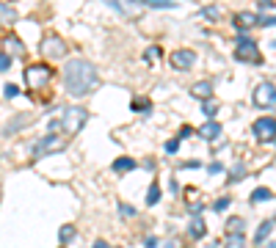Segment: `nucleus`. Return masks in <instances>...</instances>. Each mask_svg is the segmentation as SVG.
I'll use <instances>...</instances> for the list:
<instances>
[{
    "label": "nucleus",
    "mask_w": 276,
    "mask_h": 248,
    "mask_svg": "<svg viewBox=\"0 0 276 248\" xmlns=\"http://www.w3.org/2000/svg\"><path fill=\"white\" fill-rule=\"evenodd\" d=\"M99 83V75L94 69V64L83 61V58H72L67 61V69H64V86L72 97H86L97 88Z\"/></svg>",
    "instance_id": "1"
},
{
    "label": "nucleus",
    "mask_w": 276,
    "mask_h": 248,
    "mask_svg": "<svg viewBox=\"0 0 276 248\" xmlns=\"http://www.w3.org/2000/svg\"><path fill=\"white\" fill-rule=\"evenodd\" d=\"M64 146H67V141H64V135H58V133H50V135H44V138H39L36 144H33L31 155H33V160H39V157H47V155H56V152H61Z\"/></svg>",
    "instance_id": "2"
},
{
    "label": "nucleus",
    "mask_w": 276,
    "mask_h": 248,
    "mask_svg": "<svg viewBox=\"0 0 276 248\" xmlns=\"http://www.w3.org/2000/svg\"><path fill=\"white\" fill-rule=\"evenodd\" d=\"M89 121V110L86 108H78V105H72V108L64 110V119H61V130L67 135H75L83 130V124Z\"/></svg>",
    "instance_id": "3"
},
{
    "label": "nucleus",
    "mask_w": 276,
    "mask_h": 248,
    "mask_svg": "<svg viewBox=\"0 0 276 248\" xmlns=\"http://www.w3.org/2000/svg\"><path fill=\"white\" fill-rule=\"evenodd\" d=\"M39 50H42V55L50 58V61H61V58H67V41L61 36H56V33H50V36L42 39Z\"/></svg>",
    "instance_id": "4"
},
{
    "label": "nucleus",
    "mask_w": 276,
    "mask_h": 248,
    "mask_svg": "<svg viewBox=\"0 0 276 248\" xmlns=\"http://www.w3.org/2000/svg\"><path fill=\"white\" fill-rule=\"evenodd\" d=\"M238 61H246V64H260V47L254 44L249 36H238Z\"/></svg>",
    "instance_id": "5"
},
{
    "label": "nucleus",
    "mask_w": 276,
    "mask_h": 248,
    "mask_svg": "<svg viewBox=\"0 0 276 248\" xmlns=\"http://www.w3.org/2000/svg\"><path fill=\"white\" fill-rule=\"evenodd\" d=\"M254 105H260V108H276V86L273 83H260L254 88Z\"/></svg>",
    "instance_id": "6"
},
{
    "label": "nucleus",
    "mask_w": 276,
    "mask_h": 248,
    "mask_svg": "<svg viewBox=\"0 0 276 248\" xmlns=\"http://www.w3.org/2000/svg\"><path fill=\"white\" fill-rule=\"evenodd\" d=\"M47 80H50V69H47L44 64H33V67L25 69V83L31 88H42Z\"/></svg>",
    "instance_id": "7"
},
{
    "label": "nucleus",
    "mask_w": 276,
    "mask_h": 248,
    "mask_svg": "<svg viewBox=\"0 0 276 248\" xmlns=\"http://www.w3.org/2000/svg\"><path fill=\"white\" fill-rule=\"evenodd\" d=\"M254 135L260 141H276V119H271V116L257 119L254 121Z\"/></svg>",
    "instance_id": "8"
},
{
    "label": "nucleus",
    "mask_w": 276,
    "mask_h": 248,
    "mask_svg": "<svg viewBox=\"0 0 276 248\" xmlns=\"http://www.w3.org/2000/svg\"><path fill=\"white\" fill-rule=\"evenodd\" d=\"M105 3H108L116 14H122V17H138L141 14L138 0H105Z\"/></svg>",
    "instance_id": "9"
},
{
    "label": "nucleus",
    "mask_w": 276,
    "mask_h": 248,
    "mask_svg": "<svg viewBox=\"0 0 276 248\" xmlns=\"http://www.w3.org/2000/svg\"><path fill=\"white\" fill-rule=\"evenodd\" d=\"M193 64H196V52H193V50H174L172 52V67L180 69V72L191 69Z\"/></svg>",
    "instance_id": "10"
},
{
    "label": "nucleus",
    "mask_w": 276,
    "mask_h": 248,
    "mask_svg": "<svg viewBox=\"0 0 276 248\" xmlns=\"http://www.w3.org/2000/svg\"><path fill=\"white\" fill-rule=\"evenodd\" d=\"M235 28H240V31H249V28L260 25V17L251 14V11H240V14H235Z\"/></svg>",
    "instance_id": "11"
},
{
    "label": "nucleus",
    "mask_w": 276,
    "mask_h": 248,
    "mask_svg": "<svg viewBox=\"0 0 276 248\" xmlns=\"http://www.w3.org/2000/svg\"><path fill=\"white\" fill-rule=\"evenodd\" d=\"M218 135H221V124L218 121H207V124L199 127V138H204V141H213V138H218Z\"/></svg>",
    "instance_id": "12"
},
{
    "label": "nucleus",
    "mask_w": 276,
    "mask_h": 248,
    "mask_svg": "<svg viewBox=\"0 0 276 248\" xmlns=\"http://www.w3.org/2000/svg\"><path fill=\"white\" fill-rule=\"evenodd\" d=\"M3 44H6V50H9V52H6V55H25V44H22V41L20 39H17V36H6V41H3Z\"/></svg>",
    "instance_id": "13"
},
{
    "label": "nucleus",
    "mask_w": 276,
    "mask_h": 248,
    "mask_svg": "<svg viewBox=\"0 0 276 248\" xmlns=\"http://www.w3.org/2000/svg\"><path fill=\"white\" fill-rule=\"evenodd\" d=\"M111 168H114L116 174H125V171H133V168H138V163L133 160V157H116Z\"/></svg>",
    "instance_id": "14"
},
{
    "label": "nucleus",
    "mask_w": 276,
    "mask_h": 248,
    "mask_svg": "<svg viewBox=\"0 0 276 248\" xmlns=\"http://www.w3.org/2000/svg\"><path fill=\"white\" fill-rule=\"evenodd\" d=\"M204 232H207V229H204V221L199 215H193L191 218V226H188V234H191L193 240H199V237H204Z\"/></svg>",
    "instance_id": "15"
},
{
    "label": "nucleus",
    "mask_w": 276,
    "mask_h": 248,
    "mask_svg": "<svg viewBox=\"0 0 276 248\" xmlns=\"http://www.w3.org/2000/svg\"><path fill=\"white\" fill-rule=\"evenodd\" d=\"M28 121H31V116H14V119L9 121V127L3 130V135H14L17 130H22V127H28Z\"/></svg>",
    "instance_id": "16"
},
{
    "label": "nucleus",
    "mask_w": 276,
    "mask_h": 248,
    "mask_svg": "<svg viewBox=\"0 0 276 248\" xmlns=\"http://www.w3.org/2000/svg\"><path fill=\"white\" fill-rule=\"evenodd\" d=\"M191 91H193V97H204V99H210V94H213V83H207V80H204V83H196V86H193Z\"/></svg>",
    "instance_id": "17"
},
{
    "label": "nucleus",
    "mask_w": 276,
    "mask_h": 248,
    "mask_svg": "<svg viewBox=\"0 0 276 248\" xmlns=\"http://www.w3.org/2000/svg\"><path fill=\"white\" fill-rule=\"evenodd\" d=\"M243 218H230L227 221V234H243Z\"/></svg>",
    "instance_id": "18"
},
{
    "label": "nucleus",
    "mask_w": 276,
    "mask_h": 248,
    "mask_svg": "<svg viewBox=\"0 0 276 248\" xmlns=\"http://www.w3.org/2000/svg\"><path fill=\"white\" fill-rule=\"evenodd\" d=\"M224 248H246V237L243 234H227Z\"/></svg>",
    "instance_id": "19"
},
{
    "label": "nucleus",
    "mask_w": 276,
    "mask_h": 248,
    "mask_svg": "<svg viewBox=\"0 0 276 248\" xmlns=\"http://www.w3.org/2000/svg\"><path fill=\"white\" fill-rule=\"evenodd\" d=\"M141 3L149 6V9H174L177 0H141Z\"/></svg>",
    "instance_id": "20"
},
{
    "label": "nucleus",
    "mask_w": 276,
    "mask_h": 248,
    "mask_svg": "<svg viewBox=\"0 0 276 248\" xmlns=\"http://www.w3.org/2000/svg\"><path fill=\"white\" fill-rule=\"evenodd\" d=\"M199 14H202V17H204V20H210V22H215V20H218V17H221V9H218V6H204V9H202V11H199Z\"/></svg>",
    "instance_id": "21"
},
{
    "label": "nucleus",
    "mask_w": 276,
    "mask_h": 248,
    "mask_svg": "<svg viewBox=\"0 0 276 248\" xmlns=\"http://www.w3.org/2000/svg\"><path fill=\"white\" fill-rule=\"evenodd\" d=\"M271 229H273V221H265L260 229H257V234H254V240L257 243H265V237L271 234Z\"/></svg>",
    "instance_id": "22"
},
{
    "label": "nucleus",
    "mask_w": 276,
    "mask_h": 248,
    "mask_svg": "<svg viewBox=\"0 0 276 248\" xmlns=\"http://www.w3.org/2000/svg\"><path fill=\"white\" fill-rule=\"evenodd\" d=\"M271 196H273V193L268 191V188H257V191L251 193V202H254V204H260V202H268Z\"/></svg>",
    "instance_id": "23"
},
{
    "label": "nucleus",
    "mask_w": 276,
    "mask_h": 248,
    "mask_svg": "<svg viewBox=\"0 0 276 248\" xmlns=\"http://www.w3.org/2000/svg\"><path fill=\"white\" fill-rule=\"evenodd\" d=\"M58 240H61V243H72V240H75V226H61Z\"/></svg>",
    "instance_id": "24"
},
{
    "label": "nucleus",
    "mask_w": 276,
    "mask_h": 248,
    "mask_svg": "<svg viewBox=\"0 0 276 248\" xmlns=\"http://www.w3.org/2000/svg\"><path fill=\"white\" fill-rule=\"evenodd\" d=\"M157 202H160V188H157V182H155V185H152L149 188V193H146V204H157Z\"/></svg>",
    "instance_id": "25"
},
{
    "label": "nucleus",
    "mask_w": 276,
    "mask_h": 248,
    "mask_svg": "<svg viewBox=\"0 0 276 248\" xmlns=\"http://www.w3.org/2000/svg\"><path fill=\"white\" fill-rule=\"evenodd\" d=\"M202 113H204V116H215V113H218V102H213V99H204Z\"/></svg>",
    "instance_id": "26"
},
{
    "label": "nucleus",
    "mask_w": 276,
    "mask_h": 248,
    "mask_svg": "<svg viewBox=\"0 0 276 248\" xmlns=\"http://www.w3.org/2000/svg\"><path fill=\"white\" fill-rule=\"evenodd\" d=\"M11 20H14V9L0 3V22H11Z\"/></svg>",
    "instance_id": "27"
},
{
    "label": "nucleus",
    "mask_w": 276,
    "mask_h": 248,
    "mask_svg": "<svg viewBox=\"0 0 276 248\" xmlns=\"http://www.w3.org/2000/svg\"><path fill=\"white\" fill-rule=\"evenodd\" d=\"M119 212H122V218H136V207H130V204H125V202L119 204Z\"/></svg>",
    "instance_id": "28"
},
{
    "label": "nucleus",
    "mask_w": 276,
    "mask_h": 248,
    "mask_svg": "<svg viewBox=\"0 0 276 248\" xmlns=\"http://www.w3.org/2000/svg\"><path fill=\"white\" fill-rule=\"evenodd\" d=\"M133 110H149V99H146V97L133 99Z\"/></svg>",
    "instance_id": "29"
},
{
    "label": "nucleus",
    "mask_w": 276,
    "mask_h": 248,
    "mask_svg": "<svg viewBox=\"0 0 276 248\" xmlns=\"http://www.w3.org/2000/svg\"><path fill=\"white\" fill-rule=\"evenodd\" d=\"M9 67H11V58L6 55V52H0V72H6Z\"/></svg>",
    "instance_id": "30"
},
{
    "label": "nucleus",
    "mask_w": 276,
    "mask_h": 248,
    "mask_svg": "<svg viewBox=\"0 0 276 248\" xmlns=\"http://www.w3.org/2000/svg\"><path fill=\"white\" fill-rule=\"evenodd\" d=\"M157 55H160V50H157V47H149V50H146V61H157Z\"/></svg>",
    "instance_id": "31"
},
{
    "label": "nucleus",
    "mask_w": 276,
    "mask_h": 248,
    "mask_svg": "<svg viewBox=\"0 0 276 248\" xmlns=\"http://www.w3.org/2000/svg\"><path fill=\"white\" fill-rule=\"evenodd\" d=\"M177 149H180V138H174V141H169V144H166V152H169V155H174Z\"/></svg>",
    "instance_id": "32"
},
{
    "label": "nucleus",
    "mask_w": 276,
    "mask_h": 248,
    "mask_svg": "<svg viewBox=\"0 0 276 248\" xmlns=\"http://www.w3.org/2000/svg\"><path fill=\"white\" fill-rule=\"evenodd\" d=\"M227 207H230V199H218V202H215V212L227 210Z\"/></svg>",
    "instance_id": "33"
},
{
    "label": "nucleus",
    "mask_w": 276,
    "mask_h": 248,
    "mask_svg": "<svg viewBox=\"0 0 276 248\" xmlns=\"http://www.w3.org/2000/svg\"><path fill=\"white\" fill-rule=\"evenodd\" d=\"M17 94H20V88H17V86H6V97H17Z\"/></svg>",
    "instance_id": "34"
},
{
    "label": "nucleus",
    "mask_w": 276,
    "mask_h": 248,
    "mask_svg": "<svg viewBox=\"0 0 276 248\" xmlns=\"http://www.w3.org/2000/svg\"><path fill=\"white\" fill-rule=\"evenodd\" d=\"M144 245H146V248H157V240H155V237H146Z\"/></svg>",
    "instance_id": "35"
},
{
    "label": "nucleus",
    "mask_w": 276,
    "mask_h": 248,
    "mask_svg": "<svg viewBox=\"0 0 276 248\" xmlns=\"http://www.w3.org/2000/svg\"><path fill=\"white\" fill-rule=\"evenodd\" d=\"M207 171H210V174H218V171H221V163H213V165H210Z\"/></svg>",
    "instance_id": "36"
},
{
    "label": "nucleus",
    "mask_w": 276,
    "mask_h": 248,
    "mask_svg": "<svg viewBox=\"0 0 276 248\" xmlns=\"http://www.w3.org/2000/svg\"><path fill=\"white\" fill-rule=\"evenodd\" d=\"M91 248H111V245H108V243H105V240H97V243H94Z\"/></svg>",
    "instance_id": "37"
}]
</instances>
